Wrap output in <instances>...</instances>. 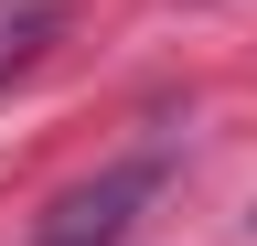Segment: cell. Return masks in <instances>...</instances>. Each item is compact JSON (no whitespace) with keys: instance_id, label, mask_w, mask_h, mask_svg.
Instances as JSON below:
<instances>
[{"instance_id":"277c9868","label":"cell","mask_w":257,"mask_h":246,"mask_svg":"<svg viewBox=\"0 0 257 246\" xmlns=\"http://www.w3.org/2000/svg\"><path fill=\"white\" fill-rule=\"evenodd\" d=\"M246 225H257V214H246Z\"/></svg>"},{"instance_id":"3957f363","label":"cell","mask_w":257,"mask_h":246,"mask_svg":"<svg viewBox=\"0 0 257 246\" xmlns=\"http://www.w3.org/2000/svg\"><path fill=\"white\" fill-rule=\"evenodd\" d=\"M32 246H54V235H32Z\"/></svg>"},{"instance_id":"6da1fadb","label":"cell","mask_w":257,"mask_h":246,"mask_svg":"<svg viewBox=\"0 0 257 246\" xmlns=\"http://www.w3.org/2000/svg\"><path fill=\"white\" fill-rule=\"evenodd\" d=\"M161 193V161H118V171H96V182H75L54 214H43V235L54 246H118L128 225H140V203Z\"/></svg>"},{"instance_id":"7a4b0ae2","label":"cell","mask_w":257,"mask_h":246,"mask_svg":"<svg viewBox=\"0 0 257 246\" xmlns=\"http://www.w3.org/2000/svg\"><path fill=\"white\" fill-rule=\"evenodd\" d=\"M54 33H64V0H0V75H22Z\"/></svg>"}]
</instances>
